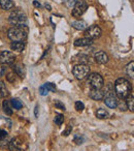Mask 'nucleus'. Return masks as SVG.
Segmentation results:
<instances>
[{"instance_id":"obj_1","label":"nucleus","mask_w":134,"mask_h":151,"mask_svg":"<svg viewBox=\"0 0 134 151\" xmlns=\"http://www.w3.org/2000/svg\"><path fill=\"white\" fill-rule=\"evenodd\" d=\"M131 92V84L125 78H119L115 82V93L121 99H127Z\"/></svg>"},{"instance_id":"obj_2","label":"nucleus","mask_w":134,"mask_h":151,"mask_svg":"<svg viewBox=\"0 0 134 151\" xmlns=\"http://www.w3.org/2000/svg\"><path fill=\"white\" fill-rule=\"evenodd\" d=\"M7 36L11 42H25L27 38V29L25 27L14 26L7 31Z\"/></svg>"},{"instance_id":"obj_3","label":"nucleus","mask_w":134,"mask_h":151,"mask_svg":"<svg viewBox=\"0 0 134 151\" xmlns=\"http://www.w3.org/2000/svg\"><path fill=\"white\" fill-rule=\"evenodd\" d=\"M104 94V104L110 109H115V108L118 107V101L117 97H115V90H113V86L109 83V84L106 85L105 87V91L103 92Z\"/></svg>"},{"instance_id":"obj_4","label":"nucleus","mask_w":134,"mask_h":151,"mask_svg":"<svg viewBox=\"0 0 134 151\" xmlns=\"http://www.w3.org/2000/svg\"><path fill=\"white\" fill-rule=\"evenodd\" d=\"M9 23L14 26H18V27H25L27 26V17L22 11H15L11 14L9 19Z\"/></svg>"},{"instance_id":"obj_5","label":"nucleus","mask_w":134,"mask_h":151,"mask_svg":"<svg viewBox=\"0 0 134 151\" xmlns=\"http://www.w3.org/2000/svg\"><path fill=\"white\" fill-rule=\"evenodd\" d=\"M88 84L94 89H101L104 85V80L102 76L97 73H93L89 75L88 77Z\"/></svg>"},{"instance_id":"obj_6","label":"nucleus","mask_w":134,"mask_h":151,"mask_svg":"<svg viewBox=\"0 0 134 151\" xmlns=\"http://www.w3.org/2000/svg\"><path fill=\"white\" fill-rule=\"evenodd\" d=\"M89 73H90V67L87 64H78L72 68V73L78 80L85 79L89 75Z\"/></svg>"},{"instance_id":"obj_7","label":"nucleus","mask_w":134,"mask_h":151,"mask_svg":"<svg viewBox=\"0 0 134 151\" xmlns=\"http://www.w3.org/2000/svg\"><path fill=\"white\" fill-rule=\"evenodd\" d=\"M88 9V4L85 0H78V2L73 5V9H72L71 15L74 18H78L85 14V12Z\"/></svg>"},{"instance_id":"obj_8","label":"nucleus","mask_w":134,"mask_h":151,"mask_svg":"<svg viewBox=\"0 0 134 151\" xmlns=\"http://www.w3.org/2000/svg\"><path fill=\"white\" fill-rule=\"evenodd\" d=\"M9 150L11 151H25L26 150V144L24 140H22L19 137L13 138L9 144Z\"/></svg>"},{"instance_id":"obj_9","label":"nucleus","mask_w":134,"mask_h":151,"mask_svg":"<svg viewBox=\"0 0 134 151\" xmlns=\"http://www.w3.org/2000/svg\"><path fill=\"white\" fill-rule=\"evenodd\" d=\"M101 33H102V31H101L100 27L97 25H92L85 30V35H86V37L91 38V40H95V38L100 37Z\"/></svg>"},{"instance_id":"obj_10","label":"nucleus","mask_w":134,"mask_h":151,"mask_svg":"<svg viewBox=\"0 0 134 151\" xmlns=\"http://www.w3.org/2000/svg\"><path fill=\"white\" fill-rule=\"evenodd\" d=\"M16 56L13 52L2 51L0 53V63L1 64H13L15 62Z\"/></svg>"},{"instance_id":"obj_11","label":"nucleus","mask_w":134,"mask_h":151,"mask_svg":"<svg viewBox=\"0 0 134 151\" xmlns=\"http://www.w3.org/2000/svg\"><path fill=\"white\" fill-rule=\"evenodd\" d=\"M94 59L97 63L99 64H105L108 62V56L105 52L103 51H98L94 54Z\"/></svg>"},{"instance_id":"obj_12","label":"nucleus","mask_w":134,"mask_h":151,"mask_svg":"<svg viewBox=\"0 0 134 151\" xmlns=\"http://www.w3.org/2000/svg\"><path fill=\"white\" fill-rule=\"evenodd\" d=\"M89 96L92 99H94V101H101V99L104 97V94H103V92L101 91V89L92 88L90 90V92H89Z\"/></svg>"},{"instance_id":"obj_13","label":"nucleus","mask_w":134,"mask_h":151,"mask_svg":"<svg viewBox=\"0 0 134 151\" xmlns=\"http://www.w3.org/2000/svg\"><path fill=\"white\" fill-rule=\"evenodd\" d=\"M13 69L17 76H19V77H21V78H25L26 69L23 64H19V63H18V64H14Z\"/></svg>"},{"instance_id":"obj_14","label":"nucleus","mask_w":134,"mask_h":151,"mask_svg":"<svg viewBox=\"0 0 134 151\" xmlns=\"http://www.w3.org/2000/svg\"><path fill=\"white\" fill-rule=\"evenodd\" d=\"M71 26L74 28V29L81 30V31H83V30H86L87 28L89 27L88 24H87L85 21H83V20H78V21H73L71 23Z\"/></svg>"},{"instance_id":"obj_15","label":"nucleus","mask_w":134,"mask_h":151,"mask_svg":"<svg viewBox=\"0 0 134 151\" xmlns=\"http://www.w3.org/2000/svg\"><path fill=\"white\" fill-rule=\"evenodd\" d=\"M93 44V40L88 37H84V38H78L74 42V46L76 47H87L90 46Z\"/></svg>"},{"instance_id":"obj_16","label":"nucleus","mask_w":134,"mask_h":151,"mask_svg":"<svg viewBox=\"0 0 134 151\" xmlns=\"http://www.w3.org/2000/svg\"><path fill=\"white\" fill-rule=\"evenodd\" d=\"M0 6L4 11H9L15 7V2L13 0H0Z\"/></svg>"},{"instance_id":"obj_17","label":"nucleus","mask_w":134,"mask_h":151,"mask_svg":"<svg viewBox=\"0 0 134 151\" xmlns=\"http://www.w3.org/2000/svg\"><path fill=\"white\" fill-rule=\"evenodd\" d=\"M25 42H14L11 45V49L13 51H17V52H23L25 49Z\"/></svg>"},{"instance_id":"obj_18","label":"nucleus","mask_w":134,"mask_h":151,"mask_svg":"<svg viewBox=\"0 0 134 151\" xmlns=\"http://www.w3.org/2000/svg\"><path fill=\"white\" fill-rule=\"evenodd\" d=\"M96 116L99 118V119H106V118L109 117V114L106 110L104 109H98L96 111Z\"/></svg>"},{"instance_id":"obj_19","label":"nucleus","mask_w":134,"mask_h":151,"mask_svg":"<svg viewBox=\"0 0 134 151\" xmlns=\"http://www.w3.org/2000/svg\"><path fill=\"white\" fill-rule=\"evenodd\" d=\"M7 95H9V90L6 88V85L2 81H0V99L7 96Z\"/></svg>"},{"instance_id":"obj_20","label":"nucleus","mask_w":134,"mask_h":151,"mask_svg":"<svg viewBox=\"0 0 134 151\" xmlns=\"http://www.w3.org/2000/svg\"><path fill=\"white\" fill-rule=\"evenodd\" d=\"M3 111H4V113L6 114V115H9V116L13 115V109H11V103H9V101H3Z\"/></svg>"},{"instance_id":"obj_21","label":"nucleus","mask_w":134,"mask_h":151,"mask_svg":"<svg viewBox=\"0 0 134 151\" xmlns=\"http://www.w3.org/2000/svg\"><path fill=\"white\" fill-rule=\"evenodd\" d=\"M133 94L129 95V96L127 97V101H126V106H127V109H129L131 112L134 111V106H133Z\"/></svg>"},{"instance_id":"obj_22","label":"nucleus","mask_w":134,"mask_h":151,"mask_svg":"<svg viewBox=\"0 0 134 151\" xmlns=\"http://www.w3.org/2000/svg\"><path fill=\"white\" fill-rule=\"evenodd\" d=\"M11 106H13L16 110H20L23 107V104H22V101H20L19 99H11Z\"/></svg>"},{"instance_id":"obj_23","label":"nucleus","mask_w":134,"mask_h":151,"mask_svg":"<svg viewBox=\"0 0 134 151\" xmlns=\"http://www.w3.org/2000/svg\"><path fill=\"white\" fill-rule=\"evenodd\" d=\"M133 67H134V62H133V61H131V62L127 65V67H126V71H127L128 76H130L131 78H133V77H134Z\"/></svg>"},{"instance_id":"obj_24","label":"nucleus","mask_w":134,"mask_h":151,"mask_svg":"<svg viewBox=\"0 0 134 151\" xmlns=\"http://www.w3.org/2000/svg\"><path fill=\"white\" fill-rule=\"evenodd\" d=\"M63 121H64V117H63L62 114H56L54 118V122L57 124V125H62Z\"/></svg>"},{"instance_id":"obj_25","label":"nucleus","mask_w":134,"mask_h":151,"mask_svg":"<svg viewBox=\"0 0 134 151\" xmlns=\"http://www.w3.org/2000/svg\"><path fill=\"white\" fill-rule=\"evenodd\" d=\"M44 87L48 89V92H55V91H56V86H55V84H53V83H46Z\"/></svg>"},{"instance_id":"obj_26","label":"nucleus","mask_w":134,"mask_h":151,"mask_svg":"<svg viewBox=\"0 0 134 151\" xmlns=\"http://www.w3.org/2000/svg\"><path fill=\"white\" fill-rule=\"evenodd\" d=\"M74 107H76V110L78 112H82V111H84V109H85V105L82 101H76Z\"/></svg>"},{"instance_id":"obj_27","label":"nucleus","mask_w":134,"mask_h":151,"mask_svg":"<svg viewBox=\"0 0 134 151\" xmlns=\"http://www.w3.org/2000/svg\"><path fill=\"white\" fill-rule=\"evenodd\" d=\"M74 142L78 145H81L84 143V138L81 134H74Z\"/></svg>"},{"instance_id":"obj_28","label":"nucleus","mask_w":134,"mask_h":151,"mask_svg":"<svg viewBox=\"0 0 134 151\" xmlns=\"http://www.w3.org/2000/svg\"><path fill=\"white\" fill-rule=\"evenodd\" d=\"M55 107H56L57 109L62 110V111H65V110H66V108H65L64 104H62L60 101H55Z\"/></svg>"},{"instance_id":"obj_29","label":"nucleus","mask_w":134,"mask_h":151,"mask_svg":"<svg viewBox=\"0 0 134 151\" xmlns=\"http://www.w3.org/2000/svg\"><path fill=\"white\" fill-rule=\"evenodd\" d=\"M39 92L42 96H46V95H48V89L44 87V85H42V86H40V88H39Z\"/></svg>"},{"instance_id":"obj_30","label":"nucleus","mask_w":134,"mask_h":151,"mask_svg":"<svg viewBox=\"0 0 134 151\" xmlns=\"http://www.w3.org/2000/svg\"><path fill=\"white\" fill-rule=\"evenodd\" d=\"M6 77H7V80H9V82H13V83L16 82V77H15L14 73H9Z\"/></svg>"},{"instance_id":"obj_31","label":"nucleus","mask_w":134,"mask_h":151,"mask_svg":"<svg viewBox=\"0 0 134 151\" xmlns=\"http://www.w3.org/2000/svg\"><path fill=\"white\" fill-rule=\"evenodd\" d=\"M71 132V126H69V127L67 128L66 130H64V132H62V136L64 137H67V136H69V134Z\"/></svg>"},{"instance_id":"obj_32","label":"nucleus","mask_w":134,"mask_h":151,"mask_svg":"<svg viewBox=\"0 0 134 151\" xmlns=\"http://www.w3.org/2000/svg\"><path fill=\"white\" fill-rule=\"evenodd\" d=\"M6 136H7V132H5L4 129H1V128H0V139L2 140V139H4Z\"/></svg>"},{"instance_id":"obj_33","label":"nucleus","mask_w":134,"mask_h":151,"mask_svg":"<svg viewBox=\"0 0 134 151\" xmlns=\"http://www.w3.org/2000/svg\"><path fill=\"white\" fill-rule=\"evenodd\" d=\"M76 2H78V0H67V3H68V5H69L70 7L73 6Z\"/></svg>"},{"instance_id":"obj_34","label":"nucleus","mask_w":134,"mask_h":151,"mask_svg":"<svg viewBox=\"0 0 134 151\" xmlns=\"http://www.w3.org/2000/svg\"><path fill=\"white\" fill-rule=\"evenodd\" d=\"M33 5L35 7H37V9H39V7L41 6V5H40V3H38L37 1H36V0H34V1H33Z\"/></svg>"},{"instance_id":"obj_35","label":"nucleus","mask_w":134,"mask_h":151,"mask_svg":"<svg viewBox=\"0 0 134 151\" xmlns=\"http://www.w3.org/2000/svg\"><path fill=\"white\" fill-rule=\"evenodd\" d=\"M34 113H35V117H37V116H38V106H36V107H35Z\"/></svg>"},{"instance_id":"obj_36","label":"nucleus","mask_w":134,"mask_h":151,"mask_svg":"<svg viewBox=\"0 0 134 151\" xmlns=\"http://www.w3.org/2000/svg\"><path fill=\"white\" fill-rule=\"evenodd\" d=\"M44 6H46V9H48V11H52V9H51V5L48 4V3H46V4H44Z\"/></svg>"},{"instance_id":"obj_37","label":"nucleus","mask_w":134,"mask_h":151,"mask_svg":"<svg viewBox=\"0 0 134 151\" xmlns=\"http://www.w3.org/2000/svg\"><path fill=\"white\" fill-rule=\"evenodd\" d=\"M63 1H64V2H67V0H63Z\"/></svg>"}]
</instances>
